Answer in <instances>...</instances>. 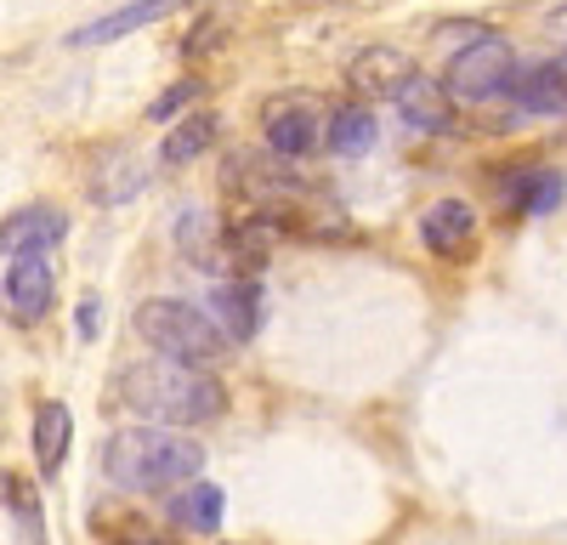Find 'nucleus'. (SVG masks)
Listing matches in <instances>:
<instances>
[{"instance_id": "1", "label": "nucleus", "mask_w": 567, "mask_h": 545, "mask_svg": "<svg viewBox=\"0 0 567 545\" xmlns=\"http://www.w3.org/2000/svg\"><path fill=\"white\" fill-rule=\"evenodd\" d=\"M120 398L142 415V426H171V432L221 421L227 409V392L210 370H187V363H171V358L131 363L120 376Z\"/></svg>"}, {"instance_id": "2", "label": "nucleus", "mask_w": 567, "mask_h": 545, "mask_svg": "<svg viewBox=\"0 0 567 545\" xmlns=\"http://www.w3.org/2000/svg\"><path fill=\"white\" fill-rule=\"evenodd\" d=\"M199 466H205L199 438L171 426H120L103 449V477L125 494H171L194 483Z\"/></svg>"}, {"instance_id": "3", "label": "nucleus", "mask_w": 567, "mask_h": 545, "mask_svg": "<svg viewBox=\"0 0 567 545\" xmlns=\"http://www.w3.org/2000/svg\"><path fill=\"white\" fill-rule=\"evenodd\" d=\"M136 336L154 358H171V363H187V370H216V363L233 352L227 330L205 307H187V301H171V296H154L136 307Z\"/></svg>"}, {"instance_id": "4", "label": "nucleus", "mask_w": 567, "mask_h": 545, "mask_svg": "<svg viewBox=\"0 0 567 545\" xmlns=\"http://www.w3.org/2000/svg\"><path fill=\"white\" fill-rule=\"evenodd\" d=\"M511 74H516V52L505 34H483L477 45H471L465 58L449 63V103L454 109H477V103H499L511 91Z\"/></svg>"}, {"instance_id": "5", "label": "nucleus", "mask_w": 567, "mask_h": 545, "mask_svg": "<svg viewBox=\"0 0 567 545\" xmlns=\"http://www.w3.org/2000/svg\"><path fill=\"white\" fill-rule=\"evenodd\" d=\"M221 188H239V199L261 216H284V205H296L307 194V182L284 165L278 154H233L221 165Z\"/></svg>"}, {"instance_id": "6", "label": "nucleus", "mask_w": 567, "mask_h": 545, "mask_svg": "<svg viewBox=\"0 0 567 545\" xmlns=\"http://www.w3.org/2000/svg\"><path fill=\"white\" fill-rule=\"evenodd\" d=\"M261 125H267V154H278L284 165L323 143V114L312 109V97H272Z\"/></svg>"}, {"instance_id": "7", "label": "nucleus", "mask_w": 567, "mask_h": 545, "mask_svg": "<svg viewBox=\"0 0 567 545\" xmlns=\"http://www.w3.org/2000/svg\"><path fill=\"white\" fill-rule=\"evenodd\" d=\"M63 234H69V216L58 205H18L12 216H0V256H12V261L45 256Z\"/></svg>"}, {"instance_id": "8", "label": "nucleus", "mask_w": 567, "mask_h": 545, "mask_svg": "<svg viewBox=\"0 0 567 545\" xmlns=\"http://www.w3.org/2000/svg\"><path fill=\"white\" fill-rule=\"evenodd\" d=\"M52 267H45V256H29V261H12L7 279H0V307H7V318H18V325H40L45 312H52Z\"/></svg>"}, {"instance_id": "9", "label": "nucleus", "mask_w": 567, "mask_h": 545, "mask_svg": "<svg viewBox=\"0 0 567 545\" xmlns=\"http://www.w3.org/2000/svg\"><path fill=\"white\" fill-rule=\"evenodd\" d=\"M505 97L528 114H567V58H545V63H516Z\"/></svg>"}, {"instance_id": "10", "label": "nucleus", "mask_w": 567, "mask_h": 545, "mask_svg": "<svg viewBox=\"0 0 567 545\" xmlns=\"http://www.w3.org/2000/svg\"><path fill=\"white\" fill-rule=\"evenodd\" d=\"M420 239L432 256L443 261H465L471 256V239H477V210L465 199H437L432 210L420 216Z\"/></svg>"}, {"instance_id": "11", "label": "nucleus", "mask_w": 567, "mask_h": 545, "mask_svg": "<svg viewBox=\"0 0 567 545\" xmlns=\"http://www.w3.org/2000/svg\"><path fill=\"white\" fill-rule=\"evenodd\" d=\"M392 103H398V114H403L414 131H425V136H437V131H449V125H454V103H449L443 80L420 74V69H409V74H403V85L392 91Z\"/></svg>"}, {"instance_id": "12", "label": "nucleus", "mask_w": 567, "mask_h": 545, "mask_svg": "<svg viewBox=\"0 0 567 545\" xmlns=\"http://www.w3.org/2000/svg\"><path fill=\"white\" fill-rule=\"evenodd\" d=\"M69 438H74L69 403L45 398V403L34 409V466H40V477H58V466L69 461Z\"/></svg>"}, {"instance_id": "13", "label": "nucleus", "mask_w": 567, "mask_h": 545, "mask_svg": "<svg viewBox=\"0 0 567 545\" xmlns=\"http://www.w3.org/2000/svg\"><path fill=\"white\" fill-rule=\"evenodd\" d=\"M221 506H227L221 489L205 483V477H194V483H182V489L171 494L165 512H171V523L187 528V534H216V528H221Z\"/></svg>"}, {"instance_id": "14", "label": "nucleus", "mask_w": 567, "mask_h": 545, "mask_svg": "<svg viewBox=\"0 0 567 545\" xmlns=\"http://www.w3.org/2000/svg\"><path fill=\"white\" fill-rule=\"evenodd\" d=\"M403 74H409V63L392 52V45H369V52H358L347 63V80H352L358 97H392V91L403 85Z\"/></svg>"}, {"instance_id": "15", "label": "nucleus", "mask_w": 567, "mask_h": 545, "mask_svg": "<svg viewBox=\"0 0 567 545\" xmlns=\"http://www.w3.org/2000/svg\"><path fill=\"white\" fill-rule=\"evenodd\" d=\"M374 136H381V125H374V114H369L363 103L336 109V114H329V125H323V143H329V154H341V160L369 154V148H374Z\"/></svg>"}, {"instance_id": "16", "label": "nucleus", "mask_w": 567, "mask_h": 545, "mask_svg": "<svg viewBox=\"0 0 567 545\" xmlns=\"http://www.w3.org/2000/svg\"><path fill=\"white\" fill-rule=\"evenodd\" d=\"M165 12H176V7H165V0H136V7H120V12H109V18H97V23L74 29V45H103V40H120V34H131V29L159 23Z\"/></svg>"}, {"instance_id": "17", "label": "nucleus", "mask_w": 567, "mask_h": 545, "mask_svg": "<svg viewBox=\"0 0 567 545\" xmlns=\"http://www.w3.org/2000/svg\"><path fill=\"white\" fill-rule=\"evenodd\" d=\"M210 143H216V120H210V114H187V120L165 136V165H187V160H199Z\"/></svg>"}, {"instance_id": "18", "label": "nucleus", "mask_w": 567, "mask_h": 545, "mask_svg": "<svg viewBox=\"0 0 567 545\" xmlns=\"http://www.w3.org/2000/svg\"><path fill=\"white\" fill-rule=\"evenodd\" d=\"M483 34H494V29H483V23H465V18H449V23H437V34H432V58L454 63V58H465V52H471V45H477Z\"/></svg>"}, {"instance_id": "19", "label": "nucleus", "mask_w": 567, "mask_h": 545, "mask_svg": "<svg viewBox=\"0 0 567 545\" xmlns=\"http://www.w3.org/2000/svg\"><path fill=\"white\" fill-rule=\"evenodd\" d=\"M7 500L18 506V523H23L29 545H45V539H40V500H34V489H29L23 477H7Z\"/></svg>"}, {"instance_id": "20", "label": "nucleus", "mask_w": 567, "mask_h": 545, "mask_svg": "<svg viewBox=\"0 0 567 545\" xmlns=\"http://www.w3.org/2000/svg\"><path fill=\"white\" fill-rule=\"evenodd\" d=\"M199 97H205L199 80H176L171 91H159V103H148V120H176L187 103H199Z\"/></svg>"}, {"instance_id": "21", "label": "nucleus", "mask_w": 567, "mask_h": 545, "mask_svg": "<svg viewBox=\"0 0 567 545\" xmlns=\"http://www.w3.org/2000/svg\"><path fill=\"white\" fill-rule=\"evenodd\" d=\"M109 545H176V539H165V534H154V528H142V523H136V528H120Z\"/></svg>"}, {"instance_id": "22", "label": "nucleus", "mask_w": 567, "mask_h": 545, "mask_svg": "<svg viewBox=\"0 0 567 545\" xmlns=\"http://www.w3.org/2000/svg\"><path fill=\"white\" fill-rule=\"evenodd\" d=\"M561 188H567V182L550 171V176H545V188H539V199H534V210H539V216H545V210H556V205H561Z\"/></svg>"}, {"instance_id": "23", "label": "nucleus", "mask_w": 567, "mask_h": 545, "mask_svg": "<svg viewBox=\"0 0 567 545\" xmlns=\"http://www.w3.org/2000/svg\"><path fill=\"white\" fill-rule=\"evenodd\" d=\"M91 325H97V301H85V307H80V330H85V336H97Z\"/></svg>"}]
</instances>
